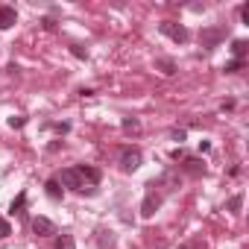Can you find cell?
<instances>
[{
  "instance_id": "obj_1",
  "label": "cell",
  "mask_w": 249,
  "mask_h": 249,
  "mask_svg": "<svg viewBox=\"0 0 249 249\" xmlns=\"http://www.w3.org/2000/svg\"><path fill=\"white\" fill-rule=\"evenodd\" d=\"M100 179H103V173L97 167H91V164H73V167H65V170L56 173L59 185H65V188H71L76 194H88V196L97 194Z\"/></svg>"
},
{
  "instance_id": "obj_2",
  "label": "cell",
  "mask_w": 249,
  "mask_h": 249,
  "mask_svg": "<svg viewBox=\"0 0 249 249\" xmlns=\"http://www.w3.org/2000/svg\"><path fill=\"white\" fill-rule=\"evenodd\" d=\"M117 164H120L123 173H135V170L144 164V153H141V147H135V144L120 147V153H117Z\"/></svg>"
},
{
  "instance_id": "obj_3",
  "label": "cell",
  "mask_w": 249,
  "mask_h": 249,
  "mask_svg": "<svg viewBox=\"0 0 249 249\" xmlns=\"http://www.w3.org/2000/svg\"><path fill=\"white\" fill-rule=\"evenodd\" d=\"M164 199H167V194H161L159 188H153V185L147 182V196H144V202H141V217H144V220L156 217V211L164 205Z\"/></svg>"
},
{
  "instance_id": "obj_4",
  "label": "cell",
  "mask_w": 249,
  "mask_h": 249,
  "mask_svg": "<svg viewBox=\"0 0 249 249\" xmlns=\"http://www.w3.org/2000/svg\"><path fill=\"white\" fill-rule=\"evenodd\" d=\"M159 33H161L164 38H170L173 44H188V38H191L188 27L179 24V21H161V24H159Z\"/></svg>"
},
{
  "instance_id": "obj_5",
  "label": "cell",
  "mask_w": 249,
  "mask_h": 249,
  "mask_svg": "<svg viewBox=\"0 0 249 249\" xmlns=\"http://www.w3.org/2000/svg\"><path fill=\"white\" fill-rule=\"evenodd\" d=\"M226 36H229V30H226V27H202L199 41H202V47H205V50H217V47H220V41H226Z\"/></svg>"
},
{
  "instance_id": "obj_6",
  "label": "cell",
  "mask_w": 249,
  "mask_h": 249,
  "mask_svg": "<svg viewBox=\"0 0 249 249\" xmlns=\"http://www.w3.org/2000/svg\"><path fill=\"white\" fill-rule=\"evenodd\" d=\"M179 170L188 173L191 179H202V176H205V161L196 159V156H185V159L179 161Z\"/></svg>"
},
{
  "instance_id": "obj_7",
  "label": "cell",
  "mask_w": 249,
  "mask_h": 249,
  "mask_svg": "<svg viewBox=\"0 0 249 249\" xmlns=\"http://www.w3.org/2000/svg\"><path fill=\"white\" fill-rule=\"evenodd\" d=\"M30 229H33V234H36V237H56V234H59L56 223H53V220H47V217H33Z\"/></svg>"
},
{
  "instance_id": "obj_8",
  "label": "cell",
  "mask_w": 249,
  "mask_h": 249,
  "mask_svg": "<svg viewBox=\"0 0 249 249\" xmlns=\"http://www.w3.org/2000/svg\"><path fill=\"white\" fill-rule=\"evenodd\" d=\"M18 24V12H15V6H0V30H12Z\"/></svg>"
},
{
  "instance_id": "obj_9",
  "label": "cell",
  "mask_w": 249,
  "mask_h": 249,
  "mask_svg": "<svg viewBox=\"0 0 249 249\" xmlns=\"http://www.w3.org/2000/svg\"><path fill=\"white\" fill-rule=\"evenodd\" d=\"M44 194H47V196H50L53 202H62V199H65V188H62V185L56 182V176L44 182Z\"/></svg>"
},
{
  "instance_id": "obj_10",
  "label": "cell",
  "mask_w": 249,
  "mask_h": 249,
  "mask_svg": "<svg viewBox=\"0 0 249 249\" xmlns=\"http://www.w3.org/2000/svg\"><path fill=\"white\" fill-rule=\"evenodd\" d=\"M9 214H12V217H24V214H27V191H21V194L12 199Z\"/></svg>"
},
{
  "instance_id": "obj_11",
  "label": "cell",
  "mask_w": 249,
  "mask_h": 249,
  "mask_svg": "<svg viewBox=\"0 0 249 249\" xmlns=\"http://www.w3.org/2000/svg\"><path fill=\"white\" fill-rule=\"evenodd\" d=\"M97 246L100 249H114V231L111 229H97Z\"/></svg>"
},
{
  "instance_id": "obj_12",
  "label": "cell",
  "mask_w": 249,
  "mask_h": 249,
  "mask_svg": "<svg viewBox=\"0 0 249 249\" xmlns=\"http://www.w3.org/2000/svg\"><path fill=\"white\" fill-rule=\"evenodd\" d=\"M120 129L126 135H141V120L138 117H123L120 120Z\"/></svg>"
},
{
  "instance_id": "obj_13",
  "label": "cell",
  "mask_w": 249,
  "mask_h": 249,
  "mask_svg": "<svg viewBox=\"0 0 249 249\" xmlns=\"http://www.w3.org/2000/svg\"><path fill=\"white\" fill-rule=\"evenodd\" d=\"M53 249H76V240H73V234H71V231H62V234H56V243H53Z\"/></svg>"
},
{
  "instance_id": "obj_14",
  "label": "cell",
  "mask_w": 249,
  "mask_h": 249,
  "mask_svg": "<svg viewBox=\"0 0 249 249\" xmlns=\"http://www.w3.org/2000/svg\"><path fill=\"white\" fill-rule=\"evenodd\" d=\"M246 50H249V41H243V38H234L231 41V56L234 59H243L246 62Z\"/></svg>"
},
{
  "instance_id": "obj_15",
  "label": "cell",
  "mask_w": 249,
  "mask_h": 249,
  "mask_svg": "<svg viewBox=\"0 0 249 249\" xmlns=\"http://www.w3.org/2000/svg\"><path fill=\"white\" fill-rule=\"evenodd\" d=\"M156 71H161L164 76H173L176 73V62L173 59H156Z\"/></svg>"
},
{
  "instance_id": "obj_16",
  "label": "cell",
  "mask_w": 249,
  "mask_h": 249,
  "mask_svg": "<svg viewBox=\"0 0 249 249\" xmlns=\"http://www.w3.org/2000/svg\"><path fill=\"white\" fill-rule=\"evenodd\" d=\"M240 208H243V194H234V196L226 202V211H231V214H240Z\"/></svg>"
},
{
  "instance_id": "obj_17",
  "label": "cell",
  "mask_w": 249,
  "mask_h": 249,
  "mask_svg": "<svg viewBox=\"0 0 249 249\" xmlns=\"http://www.w3.org/2000/svg\"><path fill=\"white\" fill-rule=\"evenodd\" d=\"M243 68H246V62H243V59H231V62H226V68H223V71H226V73H240Z\"/></svg>"
},
{
  "instance_id": "obj_18",
  "label": "cell",
  "mask_w": 249,
  "mask_h": 249,
  "mask_svg": "<svg viewBox=\"0 0 249 249\" xmlns=\"http://www.w3.org/2000/svg\"><path fill=\"white\" fill-rule=\"evenodd\" d=\"M27 126V117L24 114H12L9 117V129H24Z\"/></svg>"
},
{
  "instance_id": "obj_19",
  "label": "cell",
  "mask_w": 249,
  "mask_h": 249,
  "mask_svg": "<svg viewBox=\"0 0 249 249\" xmlns=\"http://www.w3.org/2000/svg\"><path fill=\"white\" fill-rule=\"evenodd\" d=\"M47 129H53V132H59V135H68L71 132V123L65 120V123H47Z\"/></svg>"
},
{
  "instance_id": "obj_20",
  "label": "cell",
  "mask_w": 249,
  "mask_h": 249,
  "mask_svg": "<svg viewBox=\"0 0 249 249\" xmlns=\"http://www.w3.org/2000/svg\"><path fill=\"white\" fill-rule=\"evenodd\" d=\"M12 234V223L6 217H0V237H9Z\"/></svg>"
},
{
  "instance_id": "obj_21",
  "label": "cell",
  "mask_w": 249,
  "mask_h": 249,
  "mask_svg": "<svg viewBox=\"0 0 249 249\" xmlns=\"http://www.w3.org/2000/svg\"><path fill=\"white\" fill-rule=\"evenodd\" d=\"M71 53H73L76 59H88V50H85L82 44H71Z\"/></svg>"
},
{
  "instance_id": "obj_22",
  "label": "cell",
  "mask_w": 249,
  "mask_h": 249,
  "mask_svg": "<svg viewBox=\"0 0 249 249\" xmlns=\"http://www.w3.org/2000/svg\"><path fill=\"white\" fill-rule=\"evenodd\" d=\"M185 156H188V150H182V147H176V150L170 153V159H173V161H182Z\"/></svg>"
},
{
  "instance_id": "obj_23",
  "label": "cell",
  "mask_w": 249,
  "mask_h": 249,
  "mask_svg": "<svg viewBox=\"0 0 249 249\" xmlns=\"http://www.w3.org/2000/svg\"><path fill=\"white\" fill-rule=\"evenodd\" d=\"M240 21L249 24V3H240Z\"/></svg>"
},
{
  "instance_id": "obj_24",
  "label": "cell",
  "mask_w": 249,
  "mask_h": 249,
  "mask_svg": "<svg viewBox=\"0 0 249 249\" xmlns=\"http://www.w3.org/2000/svg\"><path fill=\"white\" fill-rule=\"evenodd\" d=\"M41 27H44V30H56V18H53V15H47V18L41 21Z\"/></svg>"
},
{
  "instance_id": "obj_25",
  "label": "cell",
  "mask_w": 249,
  "mask_h": 249,
  "mask_svg": "<svg viewBox=\"0 0 249 249\" xmlns=\"http://www.w3.org/2000/svg\"><path fill=\"white\" fill-rule=\"evenodd\" d=\"M170 135H173V141H179V144H182V141L188 138V132H185V129H173Z\"/></svg>"
},
{
  "instance_id": "obj_26",
  "label": "cell",
  "mask_w": 249,
  "mask_h": 249,
  "mask_svg": "<svg viewBox=\"0 0 249 249\" xmlns=\"http://www.w3.org/2000/svg\"><path fill=\"white\" fill-rule=\"evenodd\" d=\"M199 153H211V141H199Z\"/></svg>"
},
{
  "instance_id": "obj_27",
  "label": "cell",
  "mask_w": 249,
  "mask_h": 249,
  "mask_svg": "<svg viewBox=\"0 0 249 249\" xmlns=\"http://www.w3.org/2000/svg\"><path fill=\"white\" fill-rule=\"evenodd\" d=\"M179 249H191V246H188V243H182V246H179Z\"/></svg>"
},
{
  "instance_id": "obj_28",
  "label": "cell",
  "mask_w": 249,
  "mask_h": 249,
  "mask_svg": "<svg viewBox=\"0 0 249 249\" xmlns=\"http://www.w3.org/2000/svg\"><path fill=\"white\" fill-rule=\"evenodd\" d=\"M159 249H167V243H161V246H159Z\"/></svg>"
},
{
  "instance_id": "obj_29",
  "label": "cell",
  "mask_w": 249,
  "mask_h": 249,
  "mask_svg": "<svg viewBox=\"0 0 249 249\" xmlns=\"http://www.w3.org/2000/svg\"><path fill=\"white\" fill-rule=\"evenodd\" d=\"M202 249H205V246H202Z\"/></svg>"
}]
</instances>
